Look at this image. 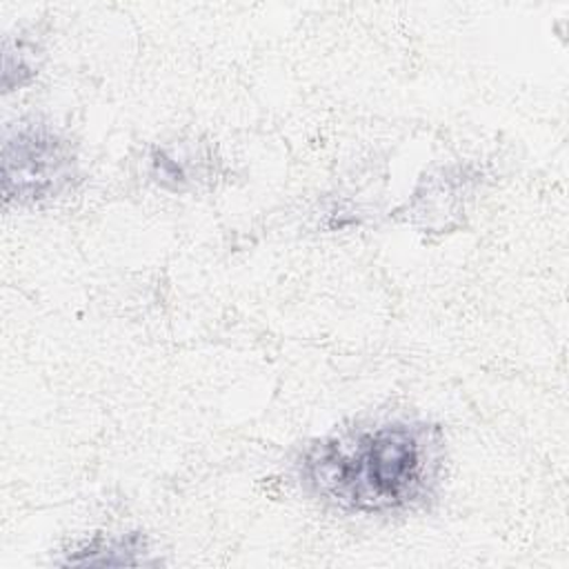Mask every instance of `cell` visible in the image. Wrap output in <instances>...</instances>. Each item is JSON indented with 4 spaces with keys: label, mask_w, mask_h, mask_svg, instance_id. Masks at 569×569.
Segmentation results:
<instances>
[{
    "label": "cell",
    "mask_w": 569,
    "mask_h": 569,
    "mask_svg": "<svg viewBox=\"0 0 569 569\" xmlns=\"http://www.w3.org/2000/svg\"><path fill=\"white\" fill-rule=\"evenodd\" d=\"M440 465V431L413 420H387L322 438L298 462L307 491L347 513H391L420 505Z\"/></svg>",
    "instance_id": "obj_1"
},
{
    "label": "cell",
    "mask_w": 569,
    "mask_h": 569,
    "mask_svg": "<svg viewBox=\"0 0 569 569\" xmlns=\"http://www.w3.org/2000/svg\"><path fill=\"white\" fill-rule=\"evenodd\" d=\"M4 200L36 204L69 189L78 176L71 142L47 124H24L4 138Z\"/></svg>",
    "instance_id": "obj_2"
}]
</instances>
